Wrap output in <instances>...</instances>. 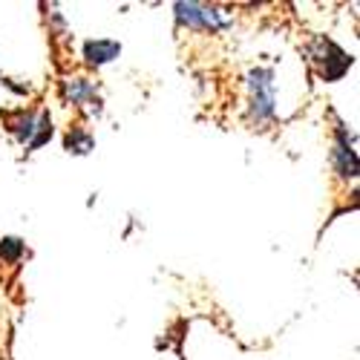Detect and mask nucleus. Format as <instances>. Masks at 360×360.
<instances>
[{
    "label": "nucleus",
    "mask_w": 360,
    "mask_h": 360,
    "mask_svg": "<svg viewBox=\"0 0 360 360\" xmlns=\"http://www.w3.org/2000/svg\"><path fill=\"white\" fill-rule=\"evenodd\" d=\"M64 93L72 104H81L84 98L93 96V86H89L84 78H75V81H64Z\"/></svg>",
    "instance_id": "nucleus-7"
},
{
    "label": "nucleus",
    "mask_w": 360,
    "mask_h": 360,
    "mask_svg": "<svg viewBox=\"0 0 360 360\" xmlns=\"http://www.w3.org/2000/svg\"><path fill=\"white\" fill-rule=\"evenodd\" d=\"M335 165H338V173L343 179H354L357 176V156H354V150L346 141V130L343 127H340V141L335 144Z\"/></svg>",
    "instance_id": "nucleus-4"
},
{
    "label": "nucleus",
    "mask_w": 360,
    "mask_h": 360,
    "mask_svg": "<svg viewBox=\"0 0 360 360\" xmlns=\"http://www.w3.org/2000/svg\"><path fill=\"white\" fill-rule=\"evenodd\" d=\"M6 124H9V130H12V133H15L20 141L32 139V130H35V118H32V112L18 110L15 115H9V118H6Z\"/></svg>",
    "instance_id": "nucleus-6"
},
{
    "label": "nucleus",
    "mask_w": 360,
    "mask_h": 360,
    "mask_svg": "<svg viewBox=\"0 0 360 360\" xmlns=\"http://www.w3.org/2000/svg\"><path fill=\"white\" fill-rule=\"evenodd\" d=\"M20 254H23V243H20L18 236H6V239H0V259L15 262Z\"/></svg>",
    "instance_id": "nucleus-9"
},
{
    "label": "nucleus",
    "mask_w": 360,
    "mask_h": 360,
    "mask_svg": "<svg viewBox=\"0 0 360 360\" xmlns=\"http://www.w3.org/2000/svg\"><path fill=\"white\" fill-rule=\"evenodd\" d=\"M306 52H309L311 64L317 67V72H320L323 81H338V78H343L346 70L352 67V58H349L340 46H335L328 38H314V41L306 46Z\"/></svg>",
    "instance_id": "nucleus-1"
},
{
    "label": "nucleus",
    "mask_w": 360,
    "mask_h": 360,
    "mask_svg": "<svg viewBox=\"0 0 360 360\" xmlns=\"http://www.w3.org/2000/svg\"><path fill=\"white\" fill-rule=\"evenodd\" d=\"M35 127H38V136L29 139V150H38L44 141H49V136H52V118L44 112V115H41V122H38Z\"/></svg>",
    "instance_id": "nucleus-10"
},
{
    "label": "nucleus",
    "mask_w": 360,
    "mask_h": 360,
    "mask_svg": "<svg viewBox=\"0 0 360 360\" xmlns=\"http://www.w3.org/2000/svg\"><path fill=\"white\" fill-rule=\"evenodd\" d=\"M118 52H122V46H118L115 41H86V46H84V58L93 67H101V64L112 61V58H118Z\"/></svg>",
    "instance_id": "nucleus-5"
},
{
    "label": "nucleus",
    "mask_w": 360,
    "mask_h": 360,
    "mask_svg": "<svg viewBox=\"0 0 360 360\" xmlns=\"http://www.w3.org/2000/svg\"><path fill=\"white\" fill-rule=\"evenodd\" d=\"M271 70H254L248 75L251 81V115L257 122L274 115V84H271Z\"/></svg>",
    "instance_id": "nucleus-2"
},
{
    "label": "nucleus",
    "mask_w": 360,
    "mask_h": 360,
    "mask_svg": "<svg viewBox=\"0 0 360 360\" xmlns=\"http://www.w3.org/2000/svg\"><path fill=\"white\" fill-rule=\"evenodd\" d=\"M67 150L70 153H89V150H93V136H89L86 130H70Z\"/></svg>",
    "instance_id": "nucleus-8"
},
{
    "label": "nucleus",
    "mask_w": 360,
    "mask_h": 360,
    "mask_svg": "<svg viewBox=\"0 0 360 360\" xmlns=\"http://www.w3.org/2000/svg\"><path fill=\"white\" fill-rule=\"evenodd\" d=\"M176 18L191 29H222L228 23V18L219 15V9H207L199 4H176Z\"/></svg>",
    "instance_id": "nucleus-3"
}]
</instances>
